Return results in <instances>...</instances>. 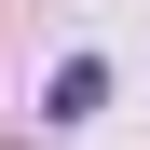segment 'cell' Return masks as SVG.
I'll use <instances>...</instances> for the list:
<instances>
[{"label":"cell","instance_id":"6da1fadb","mask_svg":"<svg viewBox=\"0 0 150 150\" xmlns=\"http://www.w3.org/2000/svg\"><path fill=\"white\" fill-rule=\"evenodd\" d=\"M96 109H109V55H68L41 82V123H96Z\"/></svg>","mask_w":150,"mask_h":150}]
</instances>
